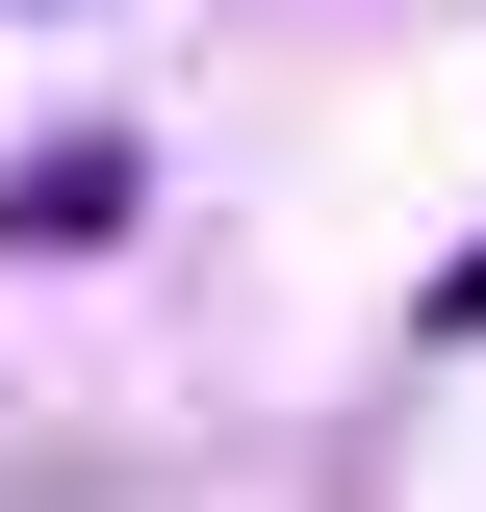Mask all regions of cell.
Wrapping results in <instances>:
<instances>
[{
    "mask_svg": "<svg viewBox=\"0 0 486 512\" xmlns=\"http://www.w3.org/2000/svg\"><path fill=\"white\" fill-rule=\"evenodd\" d=\"M0 231H26V256H103V231H128V154H103V128H77V154H26V180H0Z\"/></svg>",
    "mask_w": 486,
    "mask_h": 512,
    "instance_id": "obj_1",
    "label": "cell"
},
{
    "mask_svg": "<svg viewBox=\"0 0 486 512\" xmlns=\"http://www.w3.org/2000/svg\"><path fill=\"white\" fill-rule=\"evenodd\" d=\"M435 333H486V231H461V256H435Z\"/></svg>",
    "mask_w": 486,
    "mask_h": 512,
    "instance_id": "obj_2",
    "label": "cell"
}]
</instances>
